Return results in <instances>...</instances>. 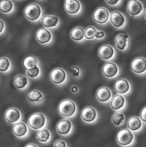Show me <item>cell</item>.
I'll list each match as a JSON object with an SVG mask.
<instances>
[{"mask_svg":"<svg viewBox=\"0 0 146 147\" xmlns=\"http://www.w3.org/2000/svg\"><path fill=\"white\" fill-rule=\"evenodd\" d=\"M58 112L63 118H72L77 112V107L74 101L71 99H65L59 104Z\"/></svg>","mask_w":146,"mask_h":147,"instance_id":"obj_1","label":"cell"},{"mask_svg":"<svg viewBox=\"0 0 146 147\" xmlns=\"http://www.w3.org/2000/svg\"><path fill=\"white\" fill-rule=\"evenodd\" d=\"M43 9L37 3H30L24 9V14L26 19L32 22L39 20L43 17Z\"/></svg>","mask_w":146,"mask_h":147,"instance_id":"obj_2","label":"cell"},{"mask_svg":"<svg viewBox=\"0 0 146 147\" xmlns=\"http://www.w3.org/2000/svg\"><path fill=\"white\" fill-rule=\"evenodd\" d=\"M29 127L32 129L38 131L44 128L47 124V119L45 115L41 112L32 114L28 119Z\"/></svg>","mask_w":146,"mask_h":147,"instance_id":"obj_3","label":"cell"},{"mask_svg":"<svg viewBox=\"0 0 146 147\" xmlns=\"http://www.w3.org/2000/svg\"><path fill=\"white\" fill-rule=\"evenodd\" d=\"M116 140L117 144L122 146H129L133 144L135 136L128 128L124 129L118 132Z\"/></svg>","mask_w":146,"mask_h":147,"instance_id":"obj_4","label":"cell"},{"mask_svg":"<svg viewBox=\"0 0 146 147\" xmlns=\"http://www.w3.org/2000/svg\"><path fill=\"white\" fill-rule=\"evenodd\" d=\"M50 79L54 85L62 86L68 80V74L63 68H55L50 73Z\"/></svg>","mask_w":146,"mask_h":147,"instance_id":"obj_5","label":"cell"},{"mask_svg":"<svg viewBox=\"0 0 146 147\" xmlns=\"http://www.w3.org/2000/svg\"><path fill=\"white\" fill-rule=\"evenodd\" d=\"M111 13L104 7H99L94 11L92 18L95 23L100 25H104L110 20Z\"/></svg>","mask_w":146,"mask_h":147,"instance_id":"obj_6","label":"cell"},{"mask_svg":"<svg viewBox=\"0 0 146 147\" xmlns=\"http://www.w3.org/2000/svg\"><path fill=\"white\" fill-rule=\"evenodd\" d=\"M126 11L130 16L138 17L144 13V7L143 3L139 0H128Z\"/></svg>","mask_w":146,"mask_h":147,"instance_id":"obj_7","label":"cell"},{"mask_svg":"<svg viewBox=\"0 0 146 147\" xmlns=\"http://www.w3.org/2000/svg\"><path fill=\"white\" fill-rule=\"evenodd\" d=\"M64 9L68 14L76 16L82 11V6L79 0H65Z\"/></svg>","mask_w":146,"mask_h":147,"instance_id":"obj_8","label":"cell"},{"mask_svg":"<svg viewBox=\"0 0 146 147\" xmlns=\"http://www.w3.org/2000/svg\"><path fill=\"white\" fill-rule=\"evenodd\" d=\"M80 118L84 122L92 124L97 121L98 113L93 107L87 106L84 107L80 113Z\"/></svg>","mask_w":146,"mask_h":147,"instance_id":"obj_9","label":"cell"},{"mask_svg":"<svg viewBox=\"0 0 146 147\" xmlns=\"http://www.w3.org/2000/svg\"><path fill=\"white\" fill-rule=\"evenodd\" d=\"M36 40L41 45H48L51 44L53 40V35L48 28H41L36 33Z\"/></svg>","mask_w":146,"mask_h":147,"instance_id":"obj_10","label":"cell"},{"mask_svg":"<svg viewBox=\"0 0 146 147\" xmlns=\"http://www.w3.org/2000/svg\"><path fill=\"white\" fill-rule=\"evenodd\" d=\"M56 130L58 134L62 136H70L73 131V124L68 119H63L57 125Z\"/></svg>","mask_w":146,"mask_h":147,"instance_id":"obj_11","label":"cell"},{"mask_svg":"<svg viewBox=\"0 0 146 147\" xmlns=\"http://www.w3.org/2000/svg\"><path fill=\"white\" fill-rule=\"evenodd\" d=\"M103 76L109 79H112L117 77L120 72V69L117 64L114 62H108L102 68Z\"/></svg>","mask_w":146,"mask_h":147,"instance_id":"obj_12","label":"cell"},{"mask_svg":"<svg viewBox=\"0 0 146 147\" xmlns=\"http://www.w3.org/2000/svg\"><path fill=\"white\" fill-rule=\"evenodd\" d=\"M131 69L137 75L143 76L146 74V59L142 57L135 58L131 64Z\"/></svg>","mask_w":146,"mask_h":147,"instance_id":"obj_13","label":"cell"},{"mask_svg":"<svg viewBox=\"0 0 146 147\" xmlns=\"http://www.w3.org/2000/svg\"><path fill=\"white\" fill-rule=\"evenodd\" d=\"M110 22L112 26L116 29H122L126 25V18L124 13L116 11L111 13Z\"/></svg>","mask_w":146,"mask_h":147,"instance_id":"obj_14","label":"cell"},{"mask_svg":"<svg viewBox=\"0 0 146 147\" xmlns=\"http://www.w3.org/2000/svg\"><path fill=\"white\" fill-rule=\"evenodd\" d=\"M116 50L112 45L104 44L99 48V57L104 61H109L116 57Z\"/></svg>","mask_w":146,"mask_h":147,"instance_id":"obj_15","label":"cell"},{"mask_svg":"<svg viewBox=\"0 0 146 147\" xmlns=\"http://www.w3.org/2000/svg\"><path fill=\"white\" fill-rule=\"evenodd\" d=\"M114 89L117 94L126 95L129 94L131 92V85L128 80L125 79H120L116 82Z\"/></svg>","mask_w":146,"mask_h":147,"instance_id":"obj_16","label":"cell"},{"mask_svg":"<svg viewBox=\"0 0 146 147\" xmlns=\"http://www.w3.org/2000/svg\"><path fill=\"white\" fill-rule=\"evenodd\" d=\"M4 118L9 123L14 124L19 122L22 119V113L20 110L16 107H10L4 113Z\"/></svg>","mask_w":146,"mask_h":147,"instance_id":"obj_17","label":"cell"},{"mask_svg":"<svg viewBox=\"0 0 146 147\" xmlns=\"http://www.w3.org/2000/svg\"><path fill=\"white\" fill-rule=\"evenodd\" d=\"M12 132L14 135L19 139H24L29 134V129L25 123L19 121L14 125Z\"/></svg>","mask_w":146,"mask_h":147,"instance_id":"obj_18","label":"cell"},{"mask_svg":"<svg viewBox=\"0 0 146 147\" xmlns=\"http://www.w3.org/2000/svg\"><path fill=\"white\" fill-rule=\"evenodd\" d=\"M126 105V100L124 95L117 94L111 100L110 107L114 111H121L125 108Z\"/></svg>","mask_w":146,"mask_h":147,"instance_id":"obj_19","label":"cell"},{"mask_svg":"<svg viewBox=\"0 0 146 147\" xmlns=\"http://www.w3.org/2000/svg\"><path fill=\"white\" fill-rule=\"evenodd\" d=\"M41 20L43 26L48 29L55 28L60 24V18L55 15H45L41 18Z\"/></svg>","mask_w":146,"mask_h":147,"instance_id":"obj_20","label":"cell"},{"mask_svg":"<svg viewBox=\"0 0 146 147\" xmlns=\"http://www.w3.org/2000/svg\"><path fill=\"white\" fill-rule=\"evenodd\" d=\"M114 41L116 48L120 51L124 52L128 47L129 36L126 33H120L116 36Z\"/></svg>","mask_w":146,"mask_h":147,"instance_id":"obj_21","label":"cell"},{"mask_svg":"<svg viewBox=\"0 0 146 147\" xmlns=\"http://www.w3.org/2000/svg\"><path fill=\"white\" fill-rule=\"evenodd\" d=\"M96 98L101 103L109 102L112 98V91L107 86H102L97 90Z\"/></svg>","mask_w":146,"mask_h":147,"instance_id":"obj_22","label":"cell"},{"mask_svg":"<svg viewBox=\"0 0 146 147\" xmlns=\"http://www.w3.org/2000/svg\"><path fill=\"white\" fill-rule=\"evenodd\" d=\"M143 121H142L141 118L133 116L129 118L127 121V127L130 131L134 132H139L142 129L143 126Z\"/></svg>","mask_w":146,"mask_h":147,"instance_id":"obj_23","label":"cell"},{"mask_svg":"<svg viewBox=\"0 0 146 147\" xmlns=\"http://www.w3.org/2000/svg\"><path fill=\"white\" fill-rule=\"evenodd\" d=\"M26 99L31 104H40L44 101V95L39 90H33L26 95Z\"/></svg>","mask_w":146,"mask_h":147,"instance_id":"obj_24","label":"cell"},{"mask_svg":"<svg viewBox=\"0 0 146 147\" xmlns=\"http://www.w3.org/2000/svg\"><path fill=\"white\" fill-rule=\"evenodd\" d=\"M30 84L28 77L19 74L16 76L14 79V85L16 88L19 90H24L28 88Z\"/></svg>","mask_w":146,"mask_h":147,"instance_id":"obj_25","label":"cell"},{"mask_svg":"<svg viewBox=\"0 0 146 147\" xmlns=\"http://www.w3.org/2000/svg\"><path fill=\"white\" fill-rule=\"evenodd\" d=\"M70 37L76 42H82L85 38V29L81 26H76L71 30Z\"/></svg>","mask_w":146,"mask_h":147,"instance_id":"obj_26","label":"cell"},{"mask_svg":"<svg viewBox=\"0 0 146 147\" xmlns=\"http://www.w3.org/2000/svg\"><path fill=\"white\" fill-rule=\"evenodd\" d=\"M36 139L41 144H46L51 141L52 139V134L51 131L46 128H43L38 130L36 133Z\"/></svg>","mask_w":146,"mask_h":147,"instance_id":"obj_27","label":"cell"},{"mask_svg":"<svg viewBox=\"0 0 146 147\" xmlns=\"http://www.w3.org/2000/svg\"><path fill=\"white\" fill-rule=\"evenodd\" d=\"M0 11L4 14H9L14 11V4L11 0H1L0 2Z\"/></svg>","mask_w":146,"mask_h":147,"instance_id":"obj_28","label":"cell"},{"mask_svg":"<svg viewBox=\"0 0 146 147\" xmlns=\"http://www.w3.org/2000/svg\"><path fill=\"white\" fill-rule=\"evenodd\" d=\"M38 63L39 62L38 59L33 55H30V56L26 57L24 59V62H23V64H24V66L26 69V70H29L36 66H39Z\"/></svg>","mask_w":146,"mask_h":147,"instance_id":"obj_29","label":"cell"},{"mask_svg":"<svg viewBox=\"0 0 146 147\" xmlns=\"http://www.w3.org/2000/svg\"><path fill=\"white\" fill-rule=\"evenodd\" d=\"M111 121L114 125L119 127L124 124L125 121V117L124 114L120 111L114 113L111 117Z\"/></svg>","mask_w":146,"mask_h":147,"instance_id":"obj_30","label":"cell"},{"mask_svg":"<svg viewBox=\"0 0 146 147\" xmlns=\"http://www.w3.org/2000/svg\"><path fill=\"white\" fill-rule=\"evenodd\" d=\"M10 59L6 57H2L0 59V71L1 73H7L11 69Z\"/></svg>","mask_w":146,"mask_h":147,"instance_id":"obj_31","label":"cell"},{"mask_svg":"<svg viewBox=\"0 0 146 147\" xmlns=\"http://www.w3.org/2000/svg\"><path fill=\"white\" fill-rule=\"evenodd\" d=\"M98 30L94 26H89L85 29V38L88 40H92L95 39Z\"/></svg>","mask_w":146,"mask_h":147,"instance_id":"obj_32","label":"cell"},{"mask_svg":"<svg viewBox=\"0 0 146 147\" xmlns=\"http://www.w3.org/2000/svg\"><path fill=\"white\" fill-rule=\"evenodd\" d=\"M26 76L30 79H38L41 74V71L39 66H37L33 69H31L26 70Z\"/></svg>","mask_w":146,"mask_h":147,"instance_id":"obj_33","label":"cell"},{"mask_svg":"<svg viewBox=\"0 0 146 147\" xmlns=\"http://www.w3.org/2000/svg\"><path fill=\"white\" fill-rule=\"evenodd\" d=\"M70 73L71 74L72 77H74L76 79H79L81 77L82 75V71L79 66H71L69 68Z\"/></svg>","mask_w":146,"mask_h":147,"instance_id":"obj_34","label":"cell"},{"mask_svg":"<svg viewBox=\"0 0 146 147\" xmlns=\"http://www.w3.org/2000/svg\"><path fill=\"white\" fill-rule=\"evenodd\" d=\"M53 146L55 147H67L68 144H66V142L65 141L58 139L54 142Z\"/></svg>","mask_w":146,"mask_h":147,"instance_id":"obj_35","label":"cell"},{"mask_svg":"<svg viewBox=\"0 0 146 147\" xmlns=\"http://www.w3.org/2000/svg\"><path fill=\"white\" fill-rule=\"evenodd\" d=\"M104 1L109 6L112 7L117 6L122 2V0H104Z\"/></svg>","mask_w":146,"mask_h":147,"instance_id":"obj_36","label":"cell"},{"mask_svg":"<svg viewBox=\"0 0 146 147\" xmlns=\"http://www.w3.org/2000/svg\"><path fill=\"white\" fill-rule=\"evenodd\" d=\"M105 38H106V33H105V32L101 30H98L97 33L95 36V39L98 40H101L104 39Z\"/></svg>","mask_w":146,"mask_h":147,"instance_id":"obj_37","label":"cell"},{"mask_svg":"<svg viewBox=\"0 0 146 147\" xmlns=\"http://www.w3.org/2000/svg\"><path fill=\"white\" fill-rule=\"evenodd\" d=\"M70 90L71 91V93L74 94H76L79 92V88L78 86H77L76 85H72L70 87Z\"/></svg>","mask_w":146,"mask_h":147,"instance_id":"obj_38","label":"cell"},{"mask_svg":"<svg viewBox=\"0 0 146 147\" xmlns=\"http://www.w3.org/2000/svg\"><path fill=\"white\" fill-rule=\"evenodd\" d=\"M141 118L142 121L146 124V106L143 108L141 113Z\"/></svg>","mask_w":146,"mask_h":147,"instance_id":"obj_39","label":"cell"},{"mask_svg":"<svg viewBox=\"0 0 146 147\" xmlns=\"http://www.w3.org/2000/svg\"><path fill=\"white\" fill-rule=\"evenodd\" d=\"M0 23H1V28H0V30H0V33L2 34L3 31H4V29H5V25H4V23L2 20L0 21Z\"/></svg>","mask_w":146,"mask_h":147,"instance_id":"obj_40","label":"cell"},{"mask_svg":"<svg viewBox=\"0 0 146 147\" xmlns=\"http://www.w3.org/2000/svg\"><path fill=\"white\" fill-rule=\"evenodd\" d=\"M26 147H33V146H35V147H37L38 145H36V144H27L26 145H25Z\"/></svg>","mask_w":146,"mask_h":147,"instance_id":"obj_41","label":"cell"},{"mask_svg":"<svg viewBox=\"0 0 146 147\" xmlns=\"http://www.w3.org/2000/svg\"><path fill=\"white\" fill-rule=\"evenodd\" d=\"M144 17L145 18V19L146 20V9H145L144 11Z\"/></svg>","mask_w":146,"mask_h":147,"instance_id":"obj_42","label":"cell"}]
</instances>
